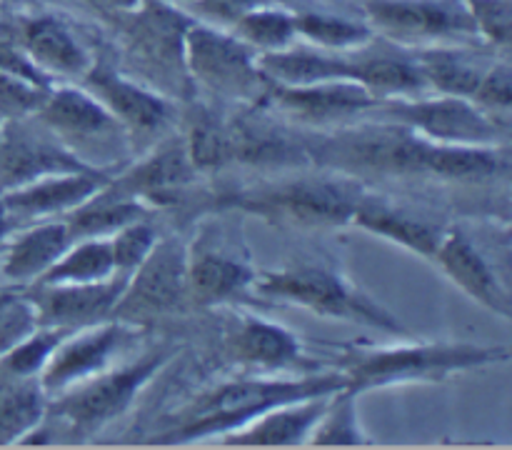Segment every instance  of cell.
I'll return each instance as SVG.
<instances>
[{
    "mask_svg": "<svg viewBox=\"0 0 512 450\" xmlns=\"http://www.w3.org/2000/svg\"><path fill=\"white\" fill-rule=\"evenodd\" d=\"M345 388V375L340 373H303V375H265V378L230 380L200 395L180 413L175 428L160 435L155 443L183 445L210 435H225L243 428L253 418L275 405L293 403L305 398H323Z\"/></svg>",
    "mask_w": 512,
    "mask_h": 450,
    "instance_id": "6da1fadb",
    "label": "cell"
},
{
    "mask_svg": "<svg viewBox=\"0 0 512 450\" xmlns=\"http://www.w3.org/2000/svg\"><path fill=\"white\" fill-rule=\"evenodd\" d=\"M510 360L508 348L478 343H413L355 350L343 363L345 390L363 395L373 388L403 383H440L465 370Z\"/></svg>",
    "mask_w": 512,
    "mask_h": 450,
    "instance_id": "7a4b0ae2",
    "label": "cell"
},
{
    "mask_svg": "<svg viewBox=\"0 0 512 450\" xmlns=\"http://www.w3.org/2000/svg\"><path fill=\"white\" fill-rule=\"evenodd\" d=\"M253 288L265 298L298 305L320 318L348 320L390 333L403 328L390 310H385L378 300L370 298L353 280L330 265L293 263L280 270H263L255 273Z\"/></svg>",
    "mask_w": 512,
    "mask_h": 450,
    "instance_id": "3957f363",
    "label": "cell"
},
{
    "mask_svg": "<svg viewBox=\"0 0 512 450\" xmlns=\"http://www.w3.org/2000/svg\"><path fill=\"white\" fill-rule=\"evenodd\" d=\"M360 195L353 180L318 175L243 190L228 205L283 228H343L353 223Z\"/></svg>",
    "mask_w": 512,
    "mask_h": 450,
    "instance_id": "277c9868",
    "label": "cell"
},
{
    "mask_svg": "<svg viewBox=\"0 0 512 450\" xmlns=\"http://www.w3.org/2000/svg\"><path fill=\"white\" fill-rule=\"evenodd\" d=\"M170 350H150L135 363L115 370H103L73 388L48 398V413L68 423L78 433H95L118 415L128 410L135 395L145 388L150 378L168 363Z\"/></svg>",
    "mask_w": 512,
    "mask_h": 450,
    "instance_id": "5b68a950",
    "label": "cell"
},
{
    "mask_svg": "<svg viewBox=\"0 0 512 450\" xmlns=\"http://www.w3.org/2000/svg\"><path fill=\"white\" fill-rule=\"evenodd\" d=\"M183 68L213 93L233 100H258L268 80L258 68V53L235 33L190 20L183 43Z\"/></svg>",
    "mask_w": 512,
    "mask_h": 450,
    "instance_id": "8992f818",
    "label": "cell"
},
{
    "mask_svg": "<svg viewBox=\"0 0 512 450\" xmlns=\"http://www.w3.org/2000/svg\"><path fill=\"white\" fill-rule=\"evenodd\" d=\"M320 153L338 168L388 175H430L433 140L388 120L380 125L340 130L325 140Z\"/></svg>",
    "mask_w": 512,
    "mask_h": 450,
    "instance_id": "52a82bcc",
    "label": "cell"
},
{
    "mask_svg": "<svg viewBox=\"0 0 512 450\" xmlns=\"http://www.w3.org/2000/svg\"><path fill=\"white\" fill-rule=\"evenodd\" d=\"M390 123H400L413 133L445 145H500V120L485 113L478 103L460 95L425 93L415 98L380 100Z\"/></svg>",
    "mask_w": 512,
    "mask_h": 450,
    "instance_id": "ba28073f",
    "label": "cell"
},
{
    "mask_svg": "<svg viewBox=\"0 0 512 450\" xmlns=\"http://www.w3.org/2000/svg\"><path fill=\"white\" fill-rule=\"evenodd\" d=\"M35 118L90 168H95L93 153H115L130 138L128 128L83 85L53 83Z\"/></svg>",
    "mask_w": 512,
    "mask_h": 450,
    "instance_id": "9c48e42d",
    "label": "cell"
},
{
    "mask_svg": "<svg viewBox=\"0 0 512 450\" xmlns=\"http://www.w3.org/2000/svg\"><path fill=\"white\" fill-rule=\"evenodd\" d=\"M255 268L248 250L235 243L225 228L210 223L200 228L195 243L188 245L185 263V300L200 308L220 305L253 288Z\"/></svg>",
    "mask_w": 512,
    "mask_h": 450,
    "instance_id": "30bf717a",
    "label": "cell"
},
{
    "mask_svg": "<svg viewBox=\"0 0 512 450\" xmlns=\"http://www.w3.org/2000/svg\"><path fill=\"white\" fill-rule=\"evenodd\" d=\"M185 263L188 248L178 238H158L148 258L125 280L113 318L133 323L178 310L185 300Z\"/></svg>",
    "mask_w": 512,
    "mask_h": 450,
    "instance_id": "8fae6325",
    "label": "cell"
},
{
    "mask_svg": "<svg viewBox=\"0 0 512 450\" xmlns=\"http://www.w3.org/2000/svg\"><path fill=\"white\" fill-rule=\"evenodd\" d=\"M130 333V323L113 318V323L103 320L65 335L40 370V385L48 398L108 370L115 355L128 345Z\"/></svg>",
    "mask_w": 512,
    "mask_h": 450,
    "instance_id": "7c38bea8",
    "label": "cell"
},
{
    "mask_svg": "<svg viewBox=\"0 0 512 450\" xmlns=\"http://www.w3.org/2000/svg\"><path fill=\"white\" fill-rule=\"evenodd\" d=\"M85 168L90 165L75 158L35 115L10 120L0 130V190L18 188L50 173Z\"/></svg>",
    "mask_w": 512,
    "mask_h": 450,
    "instance_id": "4fadbf2b",
    "label": "cell"
},
{
    "mask_svg": "<svg viewBox=\"0 0 512 450\" xmlns=\"http://www.w3.org/2000/svg\"><path fill=\"white\" fill-rule=\"evenodd\" d=\"M365 10L373 28L400 43H440L473 35L468 8L448 0H368Z\"/></svg>",
    "mask_w": 512,
    "mask_h": 450,
    "instance_id": "5bb4252c",
    "label": "cell"
},
{
    "mask_svg": "<svg viewBox=\"0 0 512 450\" xmlns=\"http://www.w3.org/2000/svg\"><path fill=\"white\" fill-rule=\"evenodd\" d=\"M125 280L128 275L115 273L113 278L100 280V283L35 285L30 303L35 308L38 325L73 333V330L113 318V308L123 293Z\"/></svg>",
    "mask_w": 512,
    "mask_h": 450,
    "instance_id": "9a60e30c",
    "label": "cell"
},
{
    "mask_svg": "<svg viewBox=\"0 0 512 450\" xmlns=\"http://www.w3.org/2000/svg\"><path fill=\"white\" fill-rule=\"evenodd\" d=\"M110 178L113 175L100 168L50 173L18 185V188L3 190V198L10 218L48 220L73 213L85 200L93 198L98 190H103L110 183Z\"/></svg>",
    "mask_w": 512,
    "mask_h": 450,
    "instance_id": "2e32d148",
    "label": "cell"
},
{
    "mask_svg": "<svg viewBox=\"0 0 512 450\" xmlns=\"http://www.w3.org/2000/svg\"><path fill=\"white\" fill-rule=\"evenodd\" d=\"M265 98L303 123H333L378 108V100L358 80H325L310 85L268 83Z\"/></svg>",
    "mask_w": 512,
    "mask_h": 450,
    "instance_id": "e0dca14e",
    "label": "cell"
},
{
    "mask_svg": "<svg viewBox=\"0 0 512 450\" xmlns=\"http://www.w3.org/2000/svg\"><path fill=\"white\" fill-rule=\"evenodd\" d=\"M433 263H438L445 270V275L468 298H473L475 303H480L490 313L500 315V318H510L512 305L508 290L500 283V278L495 275L488 258L468 238V233H463L460 228L443 230V238H440L438 250L433 255Z\"/></svg>",
    "mask_w": 512,
    "mask_h": 450,
    "instance_id": "ac0fdd59",
    "label": "cell"
},
{
    "mask_svg": "<svg viewBox=\"0 0 512 450\" xmlns=\"http://www.w3.org/2000/svg\"><path fill=\"white\" fill-rule=\"evenodd\" d=\"M80 80H83V88L128 128L130 135L153 133L168 123L170 108L163 95L143 88L108 65H90L88 73Z\"/></svg>",
    "mask_w": 512,
    "mask_h": 450,
    "instance_id": "d6986e66",
    "label": "cell"
},
{
    "mask_svg": "<svg viewBox=\"0 0 512 450\" xmlns=\"http://www.w3.org/2000/svg\"><path fill=\"white\" fill-rule=\"evenodd\" d=\"M228 348L238 363L255 370L308 373L310 368V360L305 358L298 335L290 333L283 325L258 318V315H240L238 323L230 330Z\"/></svg>",
    "mask_w": 512,
    "mask_h": 450,
    "instance_id": "ffe728a7",
    "label": "cell"
},
{
    "mask_svg": "<svg viewBox=\"0 0 512 450\" xmlns=\"http://www.w3.org/2000/svg\"><path fill=\"white\" fill-rule=\"evenodd\" d=\"M328 398L330 395H323V398L275 405L245 423L243 428L225 433L223 443L235 445V448H290V445L308 443L315 423L328 405Z\"/></svg>",
    "mask_w": 512,
    "mask_h": 450,
    "instance_id": "44dd1931",
    "label": "cell"
},
{
    "mask_svg": "<svg viewBox=\"0 0 512 450\" xmlns=\"http://www.w3.org/2000/svg\"><path fill=\"white\" fill-rule=\"evenodd\" d=\"M350 225H358V228L368 230V233L378 235L388 243L400 245V248L410 250L425 260H433L440 238H443V228L433 225L430 220L420 218V215L410 213L408 208H400L390 200L378 198V195L365 193L360 195L358 205H355Z\"/></svg>",
    "mask_w": 512,
    "mask_h": 450,
    "instance_id": "7402d4cb",
    "label": "cell"
},
{
    "mask_svg": "<svg viewBox=\"0 0 512 450\" xmlns=\"http://www.w3.org/2000/svg\"><path fill=\"white\" fill-rule=\"evenodd\" d=\"M195 175H198V168L190 160L183 138H175L160 143L123 178H113V185L138 200H170L185 185L193 183Z\"/></svg>",
    "mask_w": 512,
    "mask_h": 450,
    "instance_id": "603a6c76",
    "label": "cell"
},
{
    "mask_svg": "<svg viewBox=\"0 0 512 450\" xmlns=\"http://www.w3.org/2000/svg\"><path fill=\"white\" fill-rule=\"evenodd\" d=\"M20 45L43 73L60 78H83L93 65L88 50L70 33L63 20L53 15L30 18L20 30Z\"/></svg>",
    "mask_w": 512,
    "mask_h": 450,
    "instance_id": "cb8c5ba5",
    "label": "cell"
},
{
    "mask_svg": "<svg viewBox=\"0 0 512 450\" xmlns=\"http://www.w3.org/2000/svg\"><path fill=\"white\" fill-rule=\"evenodd\" d=\"M133 13H138L130 28L135 48L150 63L183 68V43L190 20L165 0H143Z\"/></svg>",
    "mask_w": 512,
    "mask_h": 450,
    "instance_id": "d4e9b609",
    "label": "cell"
},
{
    "mask_svg": "<svg viewBox=\"0 0 512 450\" xmlns=\"http://www.w3.org/2000/svg\"><path fill=\"white\" fill-rule=\"evenodd\" d=\"M258 68L268 83L310 85L325 80H355V60L330 50H273L258 55Z\"/></svg>",
    "mask_w": 512,
    "mask_h": 450,
    "instance_id": "484cf974",
    "label": "cell"
},
{
    "mask_svg": "<svg viewBox=\"0 0 512 450\" xmlns=\"http://www.w3.org/2000/svg\"><path fill=\"white\" fill-rule=\"evenodd\" d=\"M70 243L73 235L65 220H40L10 243L3 260L5 278L15 283H35Z\"/></svg>",
    "mask_w": 512,
    "mask_h": 450,
    "instance_id": "4316f807",
    "label": "cell"
},
{
    "mask_svg": "<svg viewBox=\"0 0 512 450\" xmlns=\"http://www.w3.org/2000/svg\"><path fill=\"white\" fill-rule=\"evenodd\" d=\"M48 413V393L35 375L0 373V443H15L38 430Z\"/></svg>",
    "mask_w": 512,
    "mask_h": 450,
    "instance_id": "83f0119b",
    "label": "cell"
},
{
    "mask_svg": "<svg viewBox=\"0 0 512 450\" xmlns=\"http://www.w3.org/2000/svg\"><path fill=\"white\" fill-rule=\"evenodd\" d=\"M143 215V200L133 198V195L125 193V190L115 188L113 178H110V183L105 185L103 190H98V193L90 200H85L80 208H75L73 213L65 215V223H68L73 240L108 238L115 230L133 223V220L143 218Z\"/></svg>",
    "mask_w": 512,
    "mask_h": 450,
    "instance_id": "f1b7e54d",
    "label": "cell"
},
{
    "mask_svg": "<svg viewBox=\"0 0 512 450\" xmlns=\"http://www.w3.org/2000/svg\"><path fill=\"white\" fill-rule=\"evenodd\" d=\"M355 60V80L368 88L375 100L390 98H415L428 93V83L423 78L418 60L408 55H370Z\"/></svg>",
    "mask_w": 512,
    "mask_h": 450,
    "instance_id": "f546056e",
    "label": "cell"
},
{
    "mask_svg": "<svg viewBox=\"0 0 512 450\" xmlns=\"http://www.w3.org/2000/svg\"><path fill=\"white\" fill-rule=\"evenodd\" d=\"M118 273L108 238H78L35 280V285L100 283Z\"/></svg>",
    "mask_w": 512,
    "mask_h": 450,
    "instance_id": "4dcf8cb0",
    "label": "cell"
},
{
    "mask_svg": "<svg viewBox=\"0 0 512 450\" xmlns=\"http://www.w3.org/2000/svg\"><path fill=\"white\" fill-rule=\"evenodd\" d=\"M415 60H418L420 70H423L428 90L443 95H460V98L473 100L480 78L485 73L480 65H475L473 60L465 58L458 50L425 48L420 50Z\"/></svg>",
    "mask_w": 512,
    "mask_h": 450,
    "instance_id": "1f68e13d",
    "label": "cell"
},
{
    "mask_svg": "<svg viewBox=\"0 0 512 450\" xmlns=\"http://www.w3.org/2000/svg\"><path fill=\"white\" fill-rule=\"evenodd\" d=\"M295 33L313 43L315 48L330 50V53H353L373 40L370 25L355 23L340 15L315 13V10L295 13Z\"/></svg>",
    "mask_w": 512,
    "mask_h": 450,
    "instance_id": "d6a6232c",
    "label": "cell"
},
{
    "mask_svg": "<svg viewBox=\"0 0 512 450\" xmlns=\"http://www.w3.org/2000/svg\"><path fill=\"white\" fill-rule=\"evenodd\" d=\"M308 443L315 448H350L368 443L358 418V395L345 388L330 395Z\"/></svg>",
    "mask_w": 512,
    "mask_h": 450,
    "instance_id": "836d02e7",
    "label": "cell"
},
{
    "mask_svg": "<svg viewBox=\"0 0 512 450\" xmlns=\"http://www.w3.org/2000/svg\"><path fill=\"white\" fill-rule=\"evenodd\" d=\"M185 150L198 170H215L233 160L230 125H223L210 110L198 108L190 113L188 130L183 135Z\"/></svg>",
    "mask_w": 512,
    "mask_h": 450,
    "instance_id": "e575fe53",
    "label": "cell"
},
{
    "mask_svg": "<svg viewBox=\"0 0 512 450\" xmlns=\"http://www.w3.org/2000/svg\"><path fill=\"white\" fill-rule=\"evenodd\" d=\"M233 30L258 55L290 48L293 40L298 38V33H295V15L283 8H273L268 3L245 13L233 25Z\"/></svg>",
    "mask_w": 512,
    "mask_h": 450,
    "instance_id": "d590c367",
    "label": "cell"
},
{
    "mask_svg": "<svg viewBox=\"0 0 512 450\" xmlns=\"http://www.w3.org/2000/svg\"><path fill=\"white\" fill-rule=\"evenodd\" d=\"M230 140H233V158L248 160V163H278V160H298L303 150L280 135V130L260 123L230 125Z\"/></svg>",
    "mask_w": 512,
    "mask_h": 450,
    "instance_id": "8d00e7d4",
    "label": "cell"
},
{
    "mask_svg": "<svg viewBox=\"0 0 512 450\" xmlns=\"http://www.w3.org/2000/svg\"><path fill=\"white\" fill-rule=\"evenodd\" d=\"M65 335H68V330L38 325L33 333L25 335L20 343H15L13 348L0 355V373L35 375V378H40V370L45 368V363H48L53 350L58 348V343Z\"/></svg>",
    "mask_w": 512,
    "mask_h": 450,
    "instance_id": "74e56055",
    "label": "cell"
},
{
    "mask_svg": "<svg viewBox=\"0 0 512 450\" xmlns=\"http://www.w3.org/2000/svg\"><path fill=\"white\" fill-rule=\"evenodd\" d=\"M158 238V230L150 223H145L143 218L133 220V223L115 230L113 235H108L115 270L125 275L133 273V270L148 258V253L153 250V245L158 243Z\"/></svg>",
    "mask_w": 512,
    "mask_h": 450,
    "instance_id": "f35d334b",
    "label": "cell"
},
{
    "mask_svg": "<svg viewBox=\"0 0 512 450\" xmlns=\"http://www.w3.org/2000/svg\"><path fill=\"white\" fill-rule=\"evenodd\" d=\"M475 33L483 35L495 48H510L512 0H465Z\"/></svg>",
    "mask_w": 512,
    "mask_h": 450,
    "instance_id": "ab89813d",
    "label": "cell"
},
{
    "mask_svg": "<svg viewBox=\"0 0 512 450\" xmlns=\"http://www.w3.org/2000/svg\"><path fill=\"white\" fill-rule=\"evenodd\" d=\"M48 90L0 73V125L38 113Z\"/></svg>",
    "mask_w": 512,
    "mask_h": 450,
    "instance_id": "60d3db41",
    "label": "cell"
},
{
    "mask_svg": "<svg viewBox=\"0 0 512 450\" xmlns=\"http://www.w3.org/2000/svg\"><path fill=\"white\" fill-rule=\"evenodd\" d=\"M35 328H38V318H35L30 298H13V295L0 298V355L20 343L25 335L33 333Z\"/></svg>",
    "mask_w": 512,
    "mask_h": 450,
    "instance_id": "b9f144b4",
    "label": "cell"
},
{
    "mask_svg": "<svg viewBox=\"0 0 512 450\" xmlns=\"http://www.w3.org/2000/svg\"><path fill=\"white\" fill-rule=\"evenodd\" d=\"M473 103H478L493 118H508L512 105V78L508 65L498 63L485 70L473 95Z\"/></svg>",
    "mask_w": 512,
    "mask_h": 450,
    "instance_id": "7bdbcfd3",
    "label": "cell"
},
{
    "mask_svg": "<svg viewBox=\"0 0 512 450\" xmlns=\"http://www.w3.org/2000/svg\"><path fill=\"white\" fill-rule=\"evenodd\" d=\"M0 73L13 75V78L38 85L43 90L53 88V78L33 63V58L25 53L23 45H13L8 40H0Z\"/></svg>",
    "mask_w": 512,
    "mask_h": 450,
    "instance_id": "ee69618b",
    "label": "cell"
},
{
    "mask_svg": "<svg viewBox=\"0 0 512 450\" xmlns=\"http://www.w3.org/2000/svg\"><path fill=\"white\" fill-rule=\"evenodd\" d=\"M210 20L225 25H235L245 13H250L258 5H265L268 0H193Z\"/></svg>",
    "mask_w": 512,
    "mask_h": 450,
    "instance_id": "f6af8a7d",
    "label": "cell"
},
{
    "mask_svg": "<svg viewBox=\"0 0 512 450\" xmlns=\"http://www.w3.org/2000/svg\"><path fill=\"white\" fill-rule=\"evenodd\" d=\"M10 213H8V205H5V198H3V190H0V240H3V235L8 233L10 228Z\"/></svg>",
    "mask_w": 512,
    "mask_h": 450,
    "instance_id": "bcb514c9",
    "label": "cell"
},
{
    "mask_svg": "<svg viewBox=\"0 0 512 450\" xmlns=\"http://www.w3.org/2000/svg\"><path fill=\"white\" fill-rule=\"evenodd\" d=\"M110 3L120 10H135L140 3H143V0H110Z\"/></svg>",
    "mask_w": 512,
    "mask_h": 450,
    "instance_id": "7dc6e473",
    "label": "cell"
},
{
    "mask_svg": "<svg viewBox=\"0 0 512 450\" xmlns=\"http://www.w3.org/2000/svg\"><path fill=\"white\" fill-rule=\"evenodd\" d=\"M0 298H3V295H0Z\"/></svg>",
    "mask_w": 512,
    "mask_h": 450,
    "instance_id": "c3c4849f",
    "label": "cell"
}]
</instances>
